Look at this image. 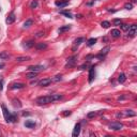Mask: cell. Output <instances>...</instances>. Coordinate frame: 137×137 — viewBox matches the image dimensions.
Masks as SVG:
<instances>
[{"instance_id": "36", "label": "cell", "mask_w": 137, "mask_h": 137, "mask_svg": "<svg viewBox=\"0 0 137 137\" xmlns=\"http://www.w3.org/2000/svg\"><path fill=\"white\" fill-rule=\"evenodd\" d=\"M71 115V111H65V113H63V116H70Z\"/></svg>"}, {"instance_id": "5", "label": "cell", "mask_w": 137, "mask_h": 137, "mask_svg": "<svg viewBox=\"0 0 137 137\" xmlns=\"http://www.w3.org/2000/svg\"><path fill=\"white\" fill-rule=\"evenodd\" d=\"M109 50H110V47H109V46H106L105 48H103L101 51H100V54H99L96 57H98V58H100V59L104 58V57H105L106 55L108 54V51H109Z\"/></svg>"}, {"instance_id": "16", "label": "cell", "mask_w": 137, "mask_h": 137, "mask_svg": "<svg viewBox=\"0 0 137 137\" xmlns=\"http://www.w3.org/2000/svg\"><path fill=\"white\" fill-rule=\"evenodd\" d=\"M36 76H38V72H33V71H30L29 73L26 74V77L29 79H33V78H36Z\"/></svg>"}, {"instance_id": "28", "label": "cell", "mask_w": 137, "mask_h": 137, "mask_svg": "<svg viewBox=\"0 0 137 137\" xmlns=\"http://www.w3.org/2000/svg\"><path fill=\"white\" fill-rule=\"evenodd\" d=\"M38 6H39L38 0H32V2L30 3V8L31 9H36V8H38Z\"/></svg>"}, {"instance_id": "2", "label": "cell", "mask_w": 137, "mask_h": 137, "mask_svg": "<svg viewBox=\"0 0 137 137\" xmlns=\"http://www.w3.org/2000/svg\"><path fill=\"white\" fill-rule=\"evenodd\" d=\"M1 108H2V113H3L4 119H6V121H7V122H15V121H16L15 116L10 113L8 109H7V107H6V106L2 105V106H1Z\"/></svg>"}, {"instance_id": "4", "label": "cell", "mask_w": 137, "mask_h": 137, "mask_svg": "<svg viewBox=\"0 0 137 137\" xmlns=\"http://www.w3.org/2000/svg\"><path fill=\"white\" fill-rule=\"evenodd\" d=\"M15 19H16L15 13H14V12H11V13H10L9 15H8V17H7L6 23H7V24H9V25H11V24H13L14 22H15Z\"/></svg>"}, {"instance_id": "39", "label": "cell", "mask_w": 137, "mask_h": 137, "mask_svg": "<svg viewBox=\"0 0 137 137\" xmlns=\"http://www.w3.org/2000/svg\"><path fill=\"white\" fill-rule=\"evenodd\" d=\"M136 2V0H132V3H135Z\"/></svg>"}, {"instance_id": "18", "label": "cell", "mask_w": 137, "mask_h": 137, "mask_svg": "<svg viewBox=\"0 0 137 137\" xmlns=\"http://www.w3.org/2000/svg\"><path fill=\"white\" fill-rule=\"evenodd\" d=\"M46 47H47V44L43 43V42H42V43H38L36 45V48L38 49V50H43V49H45Z\"/></svg>"}, {"instance_id": "32", "label": "cell", "mask_w": 137, "mask_h": 137, "mask_svg": "<svg viewBox=\"0 0 137 137\" xmlns=\"http://www.w3.org/2000/svg\"><path fill=\"white\" fill-rule=\"evenodd\" d=\"M113 23H114V25H116V26H119L120 24H122V21H121L120 18H118V19H114Z\"/></svg>"}, {"instance_id": "38", "label": "cell", "mask_w": 137, "mask_h": 137, "mask_svg": "<svg viewBox=\"0 0 137 137\" xmlns=\"http://www.w3.org/2000/svg\"><path fill=\"white\" fill-rule=\"evenodd\" d=\"M29 115H30L29 113H24V116H29Z\"/></svg>"}, {"instance_id": "15", "label": "cell", "mask_w": 137, "mask_h": 137, "mask_svg": "<svg viewBox=\"0 0 137 137\" xmlns=\"http://www.w3.org/2000/svg\"><path fill=\"white\" fill-rule=\"evenodd\" d=\"M110 34H111V36L115 39H118V38H120V36H121V33H120V30H118V29H113L110 32Z\"/></svg>"}, {"instance_id": "13", "label": "cell", "mask_w": 137, "mask_h": 137, "mask_svg": "<svg viewBox=\"0 0 137 137\" xmlns=\"http://www.w3.org/2000/svg\"><path fill=\"white\" fill-rule=\"evenodd\" d=\"M76 60H77V57H76V56H72V57H70V58L68 59V63H66V65H69V66H73L74 64H75Z\"/></svg>"}, {"instance_id": "19", "label": "cell", "mask_w": 137, "mask_h": 137, "mask_svg": "<svg viewBox=\"0 0 137 137\" xmlns=\"http://www.w3.org/2000/svg\"><path fill=\"white\" fill-rule=\"evenodd\" d=\"M0 59H2V60H8V59H10V55L7 53V51H2V53H0Z\"/></svg>"}, {"instance_id": "27", "label": "cell", "mask_w": 137, "mask_h": 137, "mask_svg": "<svg viewBox=\"0 0 137 137\" xmlns=\"http://www.w3.org/2000/svg\"><path fill=\"white\" fill-rule=\"evenodd\" d=\"M95 43H96V39L92 38V39H89L88 40V42H87V45H88V46H93Z\"/></svg>"}, {"instance_id": "26", "label": "cell", "mask_w": 137, "mask_h": 137, "mask_svg": "<svg viewBox=\"0 0 137 137\" xmlns=\"http://www.w3.org/2000/svg\"><path fill=\"white\" fill-rule=\"evenodd\" d=\"M32 24H33V21H32V19H27V21L24 23V27L25 28H28V27L32 26Z\"/></svg>"}, {"instance_id": "24", "label": "cell", "mask_w": 137, "mask_h": 137, "mask_svg": "<svg viewBox=\"0 0 137 137\" xmlns=\"http://www.w3.org/2000/svg\"><path fill=\"white\" fill-rule=\"evenodd\" d=\"M118 80H119V83H120V84H123L124 81L126 80V77H125V75H124L123 73L120 74V75H119V77H118Z\"/></svg>"}, {"instance_id": "12", "label": "cell", "mask_w": 137, "mask_h": 137, "mask_svg": "<svg viewBox=\"0 0 137 137\" xmlns=\"http://www.w3.org/2000/svg\"><path fill=\"white\" fill-rule=\"evenodd\" d=\"M94 75H95V72H94V66H91L89 70V83H92V80L94 79Z\"/></svg>"}, {"instance_id": "33", "label": "cell", "mask_w": 137, "mask_h": 137, "mask_svg": "<svg viewBox=\"0 0 137 137\" xmlns=\"http://www.w3.org/2000/svg\"><path fill=\"white\" fill-rule=\"evenodd\" d=\"M95 116H96V113H95V111H91V113H89L88 115H87V117H88L89 119L93 118V117H95Z\"/></svg>"}, {"instance_id": "14", "label": "cell", "mask_w": 137, "mask_h": 137, "mask_svg": "<svg viewBox=\"0 0 137 137\" xmlns=\"http://www.w3.org/2000/svg\"><path fill=\"white\" fill-rule=\"evenodd\" d=\"M31 60V58L29 56H18L16 57V61L17 62H24V61H29Z\"/></svg>"}, {"instance_id": "8", "label": "cell", "mask_w": 137, "mask_h": 137, "mask_svg": "<svg viewBox=\"0 0 137 137\" xmlns=\"http://www.w3.org/2000/svg\"><path fill=\"white\" fill-rule=\"evenodd\" d=\"M136 30H137V26L136 25H131L130 26V28H129V34H128V36H134L136 34Z\"/></svg>"}, {"instance_id": "10", "label": "cell", "mask_w": 137, "mask_h": 137, "mask_svg": "<svg viewBox=\"0 0 137 137\" xmlns=\"http://www.w3.org/2000/svg\"><path fill=\"white\" fill-rule=\"evenodd\" d=\"M26 87V85L23 83H15L13 85H11V89L12 90H15V89H23Z\"/></svg>"}, {"instance_id": "34", "label": "cell", "mask_w": 137, "mask_h": 137, "mask_svg": "<svg viewBox=\"0 0 137 137\" xmlns=\"http://www.w3.org/2000/svg\"><path fill=\"white\" fill-rule=\"evenodd\" d=\"M124 9L125 10H132L133 9V3H126L125 6H124Z\"/></svg>"}, {"instance_id": "3", "label": "cell", "mask_w": 137, "mask_h": 137, "mask_svg": "<svg viewBox=\"0 0 137 137\" xmlns=\"http://www.w3.org/2000/svg\"><path fill=\"white\" fill-rule=\"evenodd\" d=\"M122 128H123V125H122V123H120V122H113V123L109 124V129L113 130V131H119Z\"/></svg>"}, {"instance_id": "21", "label": "cell", "mask_w": 137, "mask_h": 137, "mask_svg": "<svg viewBox=\"0 0 137 137\" xmlns=\"http://www.w3.org/2000/svg\"><path fill=\"white\" fill-rule=\"evenodd\" d=\"M33 45H34V41H33V40H30V41L25 42L24 47H25V48H30V47H32Z\"/></svg>"}, {"instance_id": "17", "label": "cell", "mask_w": 137, "mask_h": 137, "mask_svg": "<svg viewBox=\"0 0 137 137\" xmlns=\"http://www.w3.org/2000/svg\"><path fill=\"white\" fill-rule=\"evenodd\" d=\"M25 126L28 129H32L36 126V122L32 121V120H27L26 122H25Z\"/></svg>"}, {"instance_id": "1", "label": "cell", "mask_w": 137, "mask_h": 137, "mask_svg": "<svg viewBox=\"0 0 137 137\" xmlns=\"http://www.w3.org/2000/svg\"><path fill=\"white\" fill-rule=\"evenodd\" d=\"M62 99L61 94H50V95L47 96H41V98L36 99V104L38 105H46V104L53 103L55 101H58V100Z\"/></svg>"}, {"instance_id": "6", "label": "cell", "mask_w": 137, "mask_h": 137, "mask_svg": "<svg viewBox=\"0 0 137 137\" xmlns=\"http://www.w3.org/2000/svg\"><path fill=\"white\" fill-rule=\"evenodd\" d=\"M29 71H33V72H39L42 71V70H44V65H41V64H36V65H30L28 68Z\"/></svg>"}, {"instance_id": "31", "label": "cell", "mask_w": 137, "mask_h": 137, "mask_svg": "<svg viewBox=\"0 0 137 137\" xmlns=\"http://www.w3.org/2000/svg\"><path fill=\"white\" fill-rule=\"evenodd\" d=\"M125 115L126 116H129V117H134L136 114L134 113L133 110H125Z\"/></svg>"}, {"instance_id": "11", "label": "cell", "mask_w": 137, "mask_h": 137, "mask_svg": "<svg viewBox=\"0 0 137 137\" xmlns=\"http://www.w3.org/2000/svg\"><path fill=\"white\" fill-rule=\"evenodd\" d=\"M51 83H53V81H51V78H44V79H42V80L40 81L39 85L40 86H42V87H46Z\"/></svg>"}, {"instance_id": "25", "label": "cell", "mask_w": 137, "mask_h": 137, "mask_svg": "<svg viewBox=\"0 0 137 137\" xmlns=\"http://www.w3.org/2000/svg\"><path fill=\"white\" fill-rule=\"evenodd\" d=\"M62 79V75L61 74H59V75H56L54 77V78H51V81H53V83H58V81H60Z\"/></svg>"}, {"instance_id": "29", "label": "cell", "mask_w": 137, "mask_h": 137, "mask_svg": "<svg viewBox=\"0 0 137 137\" xmlns=\"http://www.w3.org/2000/svg\"><path fill=\"white\" fill-rule=\"evenodd\" d=\"M102 27H103V28H108L109 26H110V23H109V22H107V21H104V22H102Z\"/></svg>"}, {"instance_id": "30", "label": "cell", "mask_w": 137, "mask_h": 137, "mask_svg": "<svg viewBox=\"0 0 137 137\" xmlns=\"http://www.w3.org/2000/svg\"><path fill=\"white\" fill-rule=\"evenodd\" d=\"M120 25H121V29L123 31H128L129 30V28H130L129 25H126V24H120Z\"/></svg>"}, {"instance_id": "7", "label": "cell", "mask_w": 137, "mask_h": 137, "mask_svg": "<svg viewBox=\"0 0 137 137\" xmlns=\"http://www.w3.org/2000/svg\"><path fill=\"white\" fill-rule=\"evenodd\" d=\"M83 42H84V39H83V38H78V39H76L75 41H74L73 47H72V51H76L77 47H78L79 45H80V44L83 43Z\"/></svg>"}, {"instance_id": "37", "label": "cell", "mask_w": 137, "mask_h": 137, "mask_svg": "<svg viewBox=\"0 0 137 137\" xmlns=\"http://www.w3.org/2000/svg\"><path fill=\"white\" fill-rule=\"evenodd\" d=\"M4 68V63H0V70Z\"/></svg>"}, {"instance_id": "35", "label": "cell", "mask_w": 137, "mask_h": 137, "mask_svg": "<svg viewBox=\"0 0 137 137\" xmlns=\"http://www.w3.org/2000/svg\"><path fill=\"white\" fill-rule=\"evenodd\" d=\"M42 36H44V32H39V33H36V38H41Z\"/></svg>"}, {"instance_id": "40", "label": "cell", "mask_w": 137, "mask_h": 137, "mask_svg": "<svg viewBox=\"0 0 137 137\" xmlns=\"http://www.w3.org/2000/svg\"><path fill=\"white\" fill-rule=\"evenodd\" d=\"M0 10H1V9H0Z\"/></svg>"}, {"instance_id": "9", "label": "cell", "mask_w": 137, "mask_h": 137, "mask_svg": "<svg viewBox=\"0 0 137 137\" xmlns=\"http://www.w3.org/2000/svg\"><path fill=\"white\" fill-rule=\"evenodd\" d=\"M79 133H80V124L77 123L75 126H74V131L73 133H72V136L73 137H77L79 135Z\"/></svg>"}, {"instance_id": "22", "label": "cell", "mask_w": 137, "mask_h": 137, "mask_svg": "<svg viewBox=\"0 0 137 137\" xmlns=\"http://www.w3.org/2000/svg\"><path fill=\"white\" fill-rule=\"evenodd\" d=\"M71 29V25H66V26H63V27H60V28L58 29V31L60 32H64V31H68V30H70Z\"/></svg>"}, {"instance_id": "23", "label": "cell", "mask_w": 137, "mask_h": 137, "mask_svg": "<svg viewBox=\"0 0 137 137\" xmlns=\"http://www.w3.org/2000/svg\"><path fill=\"white\" fill-rule=\"evenodd\" d=\"M60 13L62 14V15L66 16L68 18H73V15H72V13H71V12H69V11H61Z\"/></svg>"}, {"instance_id": "20", "label": "cell", "mask_w": 137, "mask_h": 137, "mask_svg": "<svg viewBox=\"0 0 137 137\" xmlns=\"http://www.w3.org/2000/svg\"><path fill=\"white\" fill-rule=\"evenodd\" d=\"M55 4H56L57 7H60V8H63V7H66L69 4V2H66V1H56L55 2Z\"/></svg>"}]
</instances>
